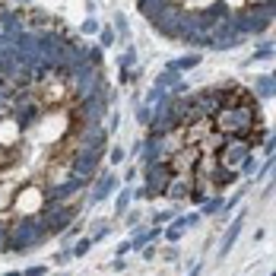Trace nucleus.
Returning <instances> with one entry per match:
<instances>
[{
    "mask_svg": "<svg viewBox=\"0 0 276 276\" xmlns=\"http://www.w3.org/2000/svg\"><path fill=\"white\" fill-rule=\"evenodd\" d=\"M22 134H25L22 124H19L13 115H10V118H0V146H19Z\"/></svg>",
    "mask_w": 276,
    "mask_h": 276,
    "instance_id": "obj_6",
    "label": "nucleus"
},
{
    "mask_svg": "<svg viewBox=\"0 0 276 276\" xmlns=\"http://www.w3.org/2000/svg\"><path fill=\"white\" fill-rule=\"evenodd\" d=\"M45 191H41L38 184H25L19 187V191L13 194V200H10V210L16 213V216H35V213L45 210Z\"/></svg>",
    "mask_w": 276,
    "mask_h": 276,
    "instance_id": "obj_4",
    "label": "nucleus"
},
{
    "mask_svg": "<svg viewBox=\"0 0 276 276\" xmlns=\"http://www.w3.org/2000/svg\"><path fill=\"white\" fill-rule=\"evenodd\" d=\"M229 6H245V0H229Z\"/></svg>",
    "mask_w": 276,
    "mask_h": 276,
    "instance_id": "obj_11",
    "label": "nucleus"
},
{
    "mask_svg": "<svg viewBox=\"0 0 276 276\" xmlns=\"http://www.w3.org/2000/svg\"><path fill=\"white\" fill-rule=\"evenodd\" d=\"M70 99V86L64 83V73H45L35 83V102L41 108H57Z\"/></svg>",
    "mask_w": 276,
    "mask_h": 276,
    "instance_id": "obj_2",
    "label": "nucleus"
},
{
    "mask_svg": "<svg viewBox=\"0 0 276 276\" xmlns=\"http://www.w3.org/2000/svg\"><path fill=\"white\" fill-rule=\"evenodd\" d=\"M168 181H171L168 165H165V162H152V165H149V175H146V191H143V194H149V197L165 194Z\"/></svg>",
    "mask_w": 276,
    "mask_h": 276,
    "instance_id": "obj_5",
    "label": "nucleus"
},
{
    "mask_svg": "<svg viewBox=\"0 0 276 276\" xmlns=\"http://www.w3.org/2000/svg\"><path fill=\"white\" fill-rule=\"evenodd\" d=\"M184 6H191V10H203V6H210L213 0H181Z\"/></svg>",
    "mask_w": 276,
    "mask_h": 276,
    "instance_id": "obj_9",
    "label": "nucleus"
},
{
    "mask_svg": "<svg viewBox=\"0 0 276 276\" xmlns=\"http://www.w3.org/2000/svg\"><path fill=\"white\" fill-rule=\"evenodd\" d=\"M251 159V146L245 137H222L219 149H216V165L226 171H238L245 162Z\"/></svg>",
    "mask_w": 276,
    "mask_h": 276,
    "instance_id": "obj_3",
    "label": "nucleus"
},
{
    "mask_svg": "<svg viewBox=\"0 0 276 276\" xmlns=\"http://www.w3.org/2000/svg\"><path fill=\"white\" fill-rule=\"evenodd\" d=\"M245 3H261V0H245Z\"/></svg>",
    "mask_w": 276,
    "mask_h": 276,
    "instance_id": "obj_12",
    "label": "nucleus"
},
{
    "mask_svg": "<svg viewBox=\"0 0 276 276\" xmlns=\"http://www.w3.org/2000/svg\"><path fill=\"white\" fill-rule=\"evenodd\" d=\"M6 276H22V273H6Z\"/></svg>",
    "mask_w": 276,
    "mask_h": 276,
    "instance_id": "obj_13",
    "label": "nucleus"
},
{
    "mask_svg": "<svg viewBox=\"0 0 276 276\" xmlns=\"http://www.w3.org/2000/svg\"><path fill=\"white\" fill-rule=\"evenodd\" d=\"M238 232H241V219H235V226H232L226 232V238H222V248H219V254H229V248H232V241L238 238Z\"/></svg>",
    "mask_w": 276,
    "mask_h": 276,
    "instance_id": "obj_7",
    "label": "nucleus"
},
{
    "mask_svg": "<svg viewBox=\"0 0 276 276\" xmlns=\"http://www.w3.org/2000/svg\"><path fill=\"white\" fill-rule=\"evenodd\" d=\"M22 276H45V267H29Z\"/></svg>",
    "mask_w": 276,
    "mask_h": 276,
    "instance_id": "obj_10",
    "label": "nucleus"
},
{
    "mask_svg": "<svg viewBox=\"0 0 276 276\" xmlns=\"http://www.w3.org/2000/svg\"><path fill=\"white\" fill-rule=\"evenodd\" d=\"M89 245H92V238H83V241H76V245H73V251H70V254H73V257H83L86 251H89Z\"/></svg>",
    "mask_w": 276,
    "mask_h": 276,
    "instance_id": "obj_8",
    "label": "nucleus"
},
{
    "mask_svg": "<svg viewBox=\"0 0 276 276\" xmlns=\"http://www.w3.org/2000/svg\"><path fill=\"white\" fill-rule=\"evenodd\" d=\"M213 131L219 137H248L261 121H257V102L251 105H241V108H216L210 118Z\"/></svg>",
    "mask_w": 276,
    "mask_h": 276,
    "instance_id": "obj_1",
    "label": "nucleus"
}]
</instances>
